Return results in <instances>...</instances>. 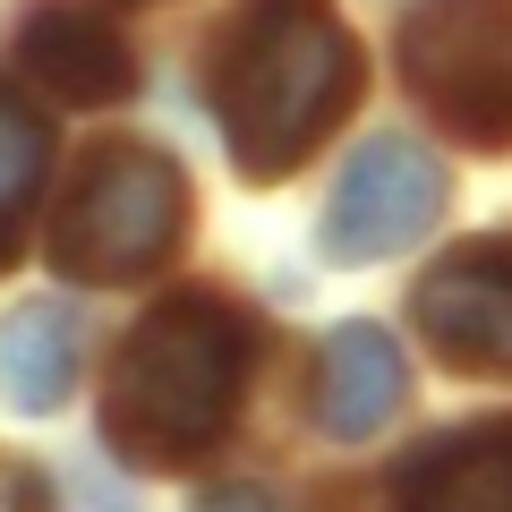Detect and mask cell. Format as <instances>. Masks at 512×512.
Wrapping results in <instances>:
<instances>
[{
	"mask_svg": "<svg viewBox=\"0 0 512 512\" xmlns=\"http://www.w3.org/2000/svg\"><path fill=\"white\" fill-rule=\"evenodd\" d=\"M188 239V171L163 146L111 137L77 163L69 205L52 222V265L69 282H146Z\"/></svg>",
	"mask_w": 512,
	"mask_h": 512,
	"instance_id": "obj_3",
	"label": "cell"
},
{
	"mask_svg": "<svg viewBox=\"0 0 512 512\" xmlns=\"http://www.w3.org/2000/svg\"><path fill=\"white\" fill-rule=\"evenodd\" d=\"M393 512H512V419H470L410 453Z\"/></svg>",
	"mask_w": 512,
	"mask_h": 512,
	"instance_id": "obj_9",
	"label": "cell"
},
{
	"mask_svg": "<svg viewBox=\"0 0 512 512\" xmlns=\"http://www.w3.org/2000/svg\"><path fill=\"white\" fill-rule=\"evenodd\" d=\"M419 333L453 376H504L512 384V231H478L427 265L410 299Z\"/></svg>",
	"mask_w": 512,
	"mask_h": 512,
	"instance_id": "obj_6",
	"label": "cell"
},
{
	"mask_svg": "<svg viewBox=\"0 0 512 512\" xmlns=\"http://www.w3.org/2000/svg\"><path fill=\"white\" fill-rule=\"evenodd\" d=\"M43 171H52V128L18 86H0V265H18L26 248V214H35Z\"/></svg>",
	"mask_w": 512,
	"mask_h": 512,
	"instance_id": "obj_11",
	"label": "cell"
},
{
	"mask_svg": "<svg viewBox=\"0 0 512 512\" xmlns=\"http://www.w3.org/2000/svg\"><path fill=\"white\" fill-rule=\"evenodd\" d=\"M436 214H444L436 154L410 146V137H367L342 163L325 214H316V248L333 265H384V256H402L410 239L436 231Z\"/></svg>",
	"mask_w": 512,
	"mask_h": 512,
	"instance_id": "obj_5",
	"label": "cell"
},
{
	"mask_svg": "<svg viewBox=\"0 0 512 512\" xmlns=\"http://www.w3.org/2000/svg\"><path fill=\"white\" fill-rule=\"evenodd\" d=\"M367 60L333 0H239L214 35V120L248 180L299 171L350 120Z\"/></svg>",
	"mask_w": 512,
	"mask_h": 512,
	"instance_id": "obj_1",
	"label": "cell"
},
{
	"mask_svg": "<svg viewBox=\"0 0 512 512\" xmlns=\"http://www.w3.org/2000/svg\"><path fill=\"white\" fill-rule=\"evenodd\" d=\"M197 512H282V495H265V487H214V495H197Z\"/></svg>",
	"mask_w": 512,
	"mask_h": 512,
	"instance_id": "obj_13",
	"label": "cell"
},
{
	"mask_svg": "<svg viewBox=\"0 0 512 512\" xmlns=\"http://www.w3.org/2000/svg\"><path fill=\"white\" fill-rule=\"evenodd\" d=\"M402 402H410V367L393 350V333L384 325H333L325 350H316V427L359 444V436L402 419Z\"/></svg>",
	"mask_w": 512,
	"mask_h": 512,
	"instance_id": "obj_8",
	"label": "cell"
},
{
	"mask_svg": "<svg viewBox=\"0 0 512 512\" xmlns=\"http://www.w3.org/2000/svg\"><path fill=\"white\" fill-rule=\"evenodd\" d=\"M248 384V325L205 291H171L120 342L103 376V444L137 470H188L239 419Z\"/></svg>",
	"mask_w": 512,
	"mask_h": 512,
	"instance_id": "obj_2",
	"label": "cell"
},
{
	"mask_svg": "<svg viewBox=\"0 0 512 512\" xmlns=\"http://www.w3.org/2000/svg\"><path fill=\"white\" fill-rule=\"evenodd\" d=\"M18 69L35 86H52L60 103H120V94H137V60H128L120 26H103L94 9H60V0H35L18 18Z\"/></svg>",
	"mask_w": 512,
	"mask_h": 512,
	"instance_id": "obj_7",
	"label": "cell"
},
{
	"mask_svg": "<svg viewBox=\"0 0 512 512\" xmlns=\"http://www.w3.org/2000/svg\"><path fill=\"white\" fill-rule=\"evenodd\" d=\"M402 69L461 146H512V0H436L402 26Z\"/></svg>",
	"mask_w": 512,
	"mask_h": 512,
	"instance_id": "obj_4",
	"label": "cell"
},
{
	"mask_svg": "<svg viewBox=\"0 0 512 512\" xmlns=\"http://www.w3.org/2000/svg\"><path fill=\"white\" fill-rule=\"evenodd\" d=\"M0 512H43V478L0 453Z\"/></svg>",
	"mask_w": 512,
	"mask_h": 512,
	"instance_id": "obj_12",
	"label": "cell"
},
{
	"mask_svg": "<svg viewBox=\"0 0 512 512\" xmlns=\"http://www.w3.org/2000/svg\"><path fill=\"white\" fill-rule=\"evenodd\" d=\"M77 367H86V325H77L69 299H26V308L0 316V402L43 419L77 393Z\"/></svg>",
	"mask_w": 512,
	"mask_h": 512,
	"instance_id": "obj_10",
	"label": "cell"
}]
</instances>
